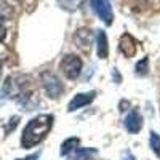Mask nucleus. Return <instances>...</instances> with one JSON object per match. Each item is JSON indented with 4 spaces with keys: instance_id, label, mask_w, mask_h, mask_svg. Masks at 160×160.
<instances>
[{
    "instance_id": "2eb2a0df",
    "label": "nucleus",
    "mask_w": 160,
    "mask_h": 160,
    "mask_svg": "<svg viewBox=\"0 0 160 160\" xmlns=\"http://www.w3.org/2000/svg\"><path fill=\"white\" fill-rule=\"evenodd\" d=\"M38 154H34V155H29V157H26V158H18V160H37Z\"/></svg>"
},
{
    "instance_id": "ddd939ff",
    "label": "nucleus",
    "mask_w": 160,
    "mask_h": 160,
    "mask_svg": "<svg viewBox=\"0 0 160 160\" xmlns=\"http://www.w3.org/2000/svg\"><path fill=\"white\" fill-rule=\"evenodd\" d=\"M136 72H138L139 75H144L146 72H148V58L141 59V61L136 64Z\"/></svg>"
},
{
    "instance_id": "0eeeda50",
    "label": "nucleus",
    "mask_w": 160,
    "mask_h": 160,
    "mask_svg": "<svg viewBox=\"0 0 160 160\" xmlns=\"http://www.w3.org/2000/svg\"><path fill=\"white\" fill-rule=\"evenodd\" d=\"M142 127V118L139 115V112L136 111H131L127 118H125V128L130 131V133H138Z\"/></svg>"
},
{
    "instance_id": "f3484780",
    "label": "nucleus",
    "mask_w": 160,
    "mask_h": 160,
    "mask_svg": "<svg viewBox=\"0 0 160 160\" xmlns=\"http://www.w3.org/2000/svg\"><path fill=\"white\" fill-rule=\"evenodd\" d=\"M0 71H2V62H0Z\"/></svg>"
},
{
    "instance_id": "f257e3e1",
    "label": "nucleus",
    "mask_w": 160,
    "mask_h": 160,
    "mask_svg": "<svg viewBox=\"0 0 160 160\" xmlns=\"http://www.w3.org/2000/svg\"><path fill=\"white\" fill-rule=\"evenodd\" d=\"M51 123H53L51 115H38L32 118L22 131L21 146L24 149H29V148L37 146L38 142H42V139L47 136V133L51 128Z\"/></svg>"
},
{
    "instance_id": "20e7f679",
    "label": "nucleus",
    "mask_w": 160,
    "mask_h": 160,
    "mask_svg": "<svg viewBox=\"0 0 160 160\" xmlns=\"http://www.w3.org/2000/svg\"><path fill=\"white\" fill-rule=\"evenodd\" d=\"M42 78H43V87H45L47 93H48L51 98H56L59 93L62 91L61 83H59V80H58L56 75H53V74H50V72H45V74L42 75Z\"/></svg>"
},
{
    "instance_id": "1a4fd4ad",
    "label": "nucleus",
    "mask_w": 160,
    "mask_h": 160,
    "mask_svg": "<svg viewBox=\"0 0 160 160\" xmlns=\"http://www.w3.org/2000/svg\"><path fill=\"white\" fill-rule=\"evenodd\" d=\"M77 35H78V37H82V40H80V38H75V43H77V47H78V48H82V50H88L90 40H91L90 32L82 29V31H78V32H77Z\"/></svg>"
},
{
    "instance_id": "39448f33",
    "label": "nucleus",
    "mask_w": 160,
    "mask_h": 160,
    "mask_svg": "<svg viewBox=\"0 0 160 160\" xmlns=\"http://www.w3.org/2000/svg\"><path fill=\"white\" fill-rule=\"evenodd\" d=\"M95 91H88V93H78V95L74 96V99L69 102L68 106V111L72 112V111H77L78 108H83V106L90 104L93 99H95Z\"/></svg>"
},
{
    "instance_id": "7ed1b4c3",
    "label": "nucleus",
    "mask_w": 160,
    "mask_h": 160,
    "mask_svg": "<svg viewBox=\"0 0 160 160\" xmlns=\"http://www.w3.org/2000/svg\"><path fill=\"white\" fill-rule=\"evenodd\" d=\"M91 8L106 24H112V10L106 0H91Z\"/></svg>"
},
{
    "instance_id": "4468645a",
    "label": "nucleus",
    "mask_w": 160,
    "mask_h": 160,
    "mask_svg": "<svg viewBox=\"0 0 160 160\" xmlns=\"http://www.w3.org/2000/svg\"><path fill=\"white\" fill-rule=\"evenodd\" d=\"M5 35H7V29H5V26H3V22L0 21V42L5 38Z\"/></svg>"
},
{
    "instance_id": "9b49d317",
    "label": "nucleus",
    "mask_w": 160,
    "mask_h": 160,
    "mask_svg": "<svg viewBox=\"0 0 160 160\" xmlns=\"http://www.w3.org/2000/svg\"><path fill=\"white\" fill-rule=\"evenodd\" d=\"M151 148L157 154V157H160V136L154 131L151 133Z\"/></svg>"
},
{
    "instance_id": "dca6fc26",
    "label": "nucleus",
    "mask_w": 160,
    "mask_h": 160,
    "mask_svg": "<svg viewBox=\"0 0 160 160\" xmlns=\"http://www.w3.org/2000/svg\"><path fill=\"white\" fill-rule=\"evenodd\" d=\"M123 160H135V157H133L130 152H125V155H123Z\"/></svg>"
},
{
    "instance_id": "423d86ee",
    "label": "nucleus",
    "mask_w": 160,
    "mask_h": 160,
    "mask_svg": "<svg viewBox=\"0 0 160 160\" xmlns=\"http://www.w3.org/2000/svg\"><path fill=\"white\" fill-rule=\"evenodd\" d=\"M120 51L123 53L127 58H133L136 53V42L130 34H123V37L120 38Z\"/></svg>"
},
{
    "instance_id": "f8f14e48",
    "label": "nucleus",
    "mask_w": 160,
    "mask_h": 160,
    "mask_svg": "<svg viewBox=\"0 0 160 160\" xmlns=\"http://www.w3.org/2000/svg\"><path fill=\"white\" fill-rule=\"evenodd\" d=\"M95 154H96V151H95V149H87V151H85V149H82V151H78V154L75 155V160H83V158L87 160L90 155H95Z\"/></svg>"
},
{
    "instance_id": "6e6552de",
    "label": "nucleus",
    "mask_w": 160,
    "mask_h": 160,
    "mask_svg": "<svg viewBox=\"0 0 160 160\" xmlns=\"http://www.w3.org/2000/svg\"><path fill=\"white\" fill-rule=\"evenodd\" d=\"M96 51H98V56L99 58H108V38H106L104 31H98V45H96Z\"/></svg>"
},
{
    "instance_id": "f03ea898",
    "label": "nucleus",
    "mask_w": 160,
    "mask_h": 160,
    "mask_svg": "<svg viewBox=\"0 0 160 160\" xmlns=\"http://www.w3.org/2000/svg\"><path fill=\"white\" fill-rule=\"evenodd\" d=\"M59 69L68 78L74 80L78 77L80 71H82V59L75 55H66L59 64Z\"/></svg>"
},
{
    "instance_id": "9d476101",
    "label": "nucleus",
    "mask_w": 160,
    "mask_h": 160,
    "mask_svg": "<svg viewBox=\"0 0 160 160\" xmlns=\"http://www.w3.org/2000/svg\"><path fill=\"white\" fill-rule=\"evenodd\" d=\"M77 146H78V138H69L61 146V155H68L69 152H72L77 148Z\"/></svg>"
}]
</instances>
